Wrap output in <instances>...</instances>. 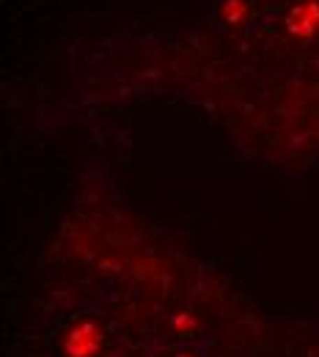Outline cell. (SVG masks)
Wrapping results in <instances>:
<instances>
[{
	"label": "cell",
	"instance_id": "7a4b0ae2",
	"mask_svg": "<svg viewBox=\"0 0 319 357\" xmlns=\"http://www.w3.org/2000/svg\"><path fill=\"white\" fill-rule=\"evenodd\" d=\"M174 327H177V330H184V327L190 330V327H198V321H195L193 316H184V313H179V316L174 319Z\"/></svg>",
	"mask_w": 319,
	"mask_h": 357
},
{
	"label": "cell",
	"instance_id": "6da1fadb",
	"mask_svg": "<svg viewBox=\"0 0 319 357\" xmlns=\"http://www.w3.org/2000/svg\"><path fill=\"white\" fill-rule=\"evenodd\" d=\"M99 347H102V333H99V327H96L94 321L77 324V327L66 335V341H64L66 357H91Z\"/></svg>",
	"mask_w": 319,
	"mask_h": 357
},
{
	"label": "cell",
	"instance_id": "3957f363",
	"mask_svg": "<svg viewBox=\"0 0 319 357\" xmlns=\"http://www.w3.org/2000/svg\"><path fill=\"white\" fill-rule=\"evenodd\" d=\"M177 357H190V355H177Z\"/></svg>",
	"mask_w": 319,
	"mask_h": 357
}]
</instances>
